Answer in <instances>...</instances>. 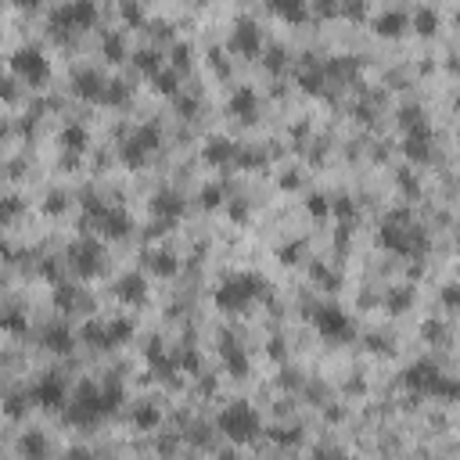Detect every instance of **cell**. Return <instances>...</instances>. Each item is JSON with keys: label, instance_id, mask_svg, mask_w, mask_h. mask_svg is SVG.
Listing matches in <instances>:
<instances>
[{"label": "cell", "instance_id": "cell-1", "mask_svg": "<svg viewBox=\"0 0 460 460\" xmlns=\"http://www.w3.org/2000/svg\"><path fill=\"white\" fill-rule=\"evenodd\" d=\"M123 403V385L112 382L105 389H94V385H83L79 396L72 403H65V417L72 424H98L101 417H108L116 407Z\"/></svg>", "mask_w": 460, "mask_h": 460}, {"label": "cell", "instance_id": "cell-2", "mask_svg": "<svg viewBox=\"0 0 460 460\" xmlns=\"http://www.w3.org/2000/svg\"><path fill=\"white\" fill-rule=\"evenodd\" d=\"M403 385L414 389V392H421V396H442V399H453V396L460 392V385H456L449 374H442L431 359H421V363L407 367Z\"/></svg>", "mask_w": 460, "mask_h": 460}, {"label": "cell", "instance_id": "cell-3", "mask_svg": "<svg viewBox=\"0 0 460 460\" xmlns=\"http://www.w3.org/2000/svg\"><path fill=\"white\" fill-rule=\"evenodd\" d=\"M262 292H266V281L259 277V273H230V277L216 288V306L237 313V310H245L252 299H259Z\"/></svg>", "mask_w": 460, "mask_h": 460}, {"label": "cell", "instance_id": "cell-4", "mask_svg": "<svg viewBox=\"0 0 460 460\" xmlns=\"http://www.w3.org/2000/svg\"><path fill=\"white\" fill-rule=\"evenodd\" d=\"M382 245L389 248V252H396V255H410V252H417L421 245H424V234L410 223V216L403 213V209H396L389 220H385V227H382Z\"/></svg>", "mask_w": 460, "mask_h": 460}, {"label": "cell", "instance_id": "cell-5", "mask_svg": "<svg viewBox=\"0 0 460 460\" xmlns=\"http://www.w3.org/2000/svg\"><path fill=\"white\" fill-rule=\"evenodd\" d=\"M220 431L230 439V442H252L262 428H259V414L248 407V403H230L223 414H220Z\"/></svg>", "mask_w": 460, "mask_h": 460}, {"label": "cell", "instance_id": "cell-6", "mask_svg": "<svg viewBox=\"0 0 460 460\" xmlns=\"http://www.w3.org/2000/svg\"><path fill=\"white\" fill-rule=\"evenodd\" d=\"M313 327H317V334L327 338V342H349V338L356 334V324L345 317V310H338V306H331V302L313 310Z\"/></svg>", "mask_w": 460, "mask_h": 460}, {"label": "cell", "instance_id": "cell-7", "mask_svg": "<svg viewBox=\"0 0 460 460\" xmlns=\"http://www.w3.org/2000/svg\"><path fill=\"white\" fill-rule=\"evenodd\" d=\"M68 259H72V270L79 273V277H98V273L105 270V248L94 237H79L68 248Z\"/></svg>", "mask_w": 460, "mask_h": 460}, {"label": "cell", "instance_id": "cell-8", "mask_svg": "<svg viewBox=\"0 0 460 460\" xmlns=\"http://www.w3.org/2000/svg\"><path fill=\"white\" fill-rule=\"evenodd\" d=\"M98 19V8L90 0H72V4H61L54 15H51V26H54V36L61 33H72V29H86L90 22Z\"/></svg>", "mask_w": 460, "mask_h": 460}, {"label": "cell", "instance_id": "cell-9", "mask_svg": "<svg viewBox=\"0 0 460 460\" xmlns=\"http://www.w3.org/2000/svg\"><path fill=\"white\" fill-rule=\"evenodd\" d=\"M11 68H15V76H22L29 86H36V83H44L47 76H51V61L44 58V51L40 47H19L15 54H11Z\"/></svg>", "mask_w": 460, "mask_h": 460}, {"label": "cell", "instance_id": "cell-10", "mask_svg": "<svg viewBox=\"0 0 460 460\" xmlns=\"http://www.w3.org/2000/svg\"><path fill=\"white\" fill-rule=\"evenodd\" d=\"M158 140H162V133H158V126H140L123 148H119V158L130 165V169H140L144 165V158L158 148Z\"/></svg>", "mask_w": 460, "mask_h": 460}, {"label": "cell", "instance_id": "cell-11", "mask_svg": "<svg viewBox=\"0 0 460 460\" xmlns=\"http://www.w3.org/2000/svg\"><path fill=\"white\" fill-rule=\"evenodd\" d=\"M29 399H33L36 407H44V410H58V407H65V385H61V378H58V374H44V378L33 385Z\"/></svg>", "mask_w": 460, "mask_h": 460}, {"label": "cell", "instance_id": "cell-12", "mask_svg": "<svg viewBox=\"0 0 460 460\" xmlns=\"http://www.w3.org/2000/svg\"><path fill=\"white\" fill-rule=\"evenodd\" d=\"M259 47H262L259 26L252 19H241L234 26V33H230V51H237V54H259Z\"/></svg>", "mask_w": 460, "mask_h": 460}, {"label": "cell", "instance_id": "cell-13", "mask_svg": "<svg viewBox=\"0 0 460 460\" xmlns=\"http://www.w3.org/2000/svg\"><path fill=\"white\" fill-rule=\"evenodd\" d=\"M403 155H407L410 162H428V158H431V130H428V126L410 130L407 140H403Z\"/></svg>", "mask_w": 460, "mask_h": 460}, {"label": "cell", "instance_id": "cell-14", "mask_svg": "<svg viewBox=\"0 0 460 460\" xmlns=\"http://www.w3.org/2000/svg\"><path fill=\"white\" fill-rule=\"evenodd\" d=\"M116 299L126 306H140L148 299V285H144V273H126V277L116 285Z\"/></svg>", "mask_w": 460, "mask_h": 460}, {"label": "cell", "instance_id": "cell-15", "mask_svg": "<svg viewBox=\"0 0 460 460\" xmlns=\"http://www.w3.org/2000/svg\"><path fill=\"white\" fill-rule=\"evenodd\" d=\"M227 108H230V116L252 119V116H255V108H259V94H255L252 86H234V90H230V101H227Z\"/></svg>", "mask_w": 460, "mask_h": 460}, {"label": "cell", "instance_id": "cell-16", "mask_svg": "<svg viewBox=\"0 0 460 460\" xmlns=\"http://www.w3.org/2000/svg\"><path fill=\"white\" fill-rule=\"evenodd\" d=\"M151 213H155L162 223H173V220L183 213V198H180L176 191H158V195L151 198Z\"/></svg>", "mask_w": 460, "mask_h": 460}, {"label": "cell", "instance_id": "cell-17", "mask_svg": "<svg viewBox=\"0 0 460 460\" xmlns=\"http://www.w3.org/2000/svg\"><path fill=\"white\" fill-rule=\"evenodd\" d=\"M98 227H101L108 237H126V234L133 230L130 216H126L123 209H112V205H105V213L98 216Z\"/></svg>", "mask_w": 460, "mask_h": 460}, {"label": "cell", "instance_id": "cell-18", "mask_svg": "<svg viewBox=\"0 0 460 460\" xmlns=\"http://www.w3.org/2000/svg\"><path fill=\"white\" fill-rule=\"evenodd\" d=\"M105 83H108V79H101V72H94V68L76 72V94H79V98H90V101H101Z\"/></svg>", "mask_w": 460, "mask_h": 460}, {"label": "cell", "instance_id": "cell-19", "mask_svg": "<svg viewBox=\"0 0 460 460\" xmlns=\"http://www.w3.org/2000/svg\"><path fill=\"white\" fill-rule=\"evenodd\" d=\"M407 22H410V19H407L403 8H389V11H382V15L374 19V33H378V36H399Z\"/></svg>", "mask_w": 460, "mask_h": 460}, {"label": "cell", "instance_id": "cell-20", "mask_svg": "<svg viewBox=\"0 0 460 460\" xmlns=\"http://www.w3.org/2000/svg\"><path fill=\"white\" fill-rule=\"evenodd\" d=\"M234 155H237V144H230L227 137H213L205 144V162H213V165H230Z\"/></svg>", "mask_w": 460, "mask_h": 460}, {"label": "cell", "instance_id": "cell-21", "mask_svg": "<svg viewBox=\"0 0 460 460\" xmlns=\"http://www.w3.org/2000/svg\"><path fill=\"white\" fill-rule=\"evenodd\" d=\"M44 345H47L51 352H72L76 338H72V331H68L65 324H51V327L44 331Z\"/></svg>", "mask_w": 460, "mask_h": 460}, {"label": "cell", "instance_id": "cell-22", "mask_svg": "<svg viewBox=\"0 0 460 460\" xmlns=\"http://www.w3.org/2000/svg\"><path fill=\"white\" fill-rule=\"evenodd\" d=\"M223 363L230 367V374H237V378L248 374V356H245V349H241L237 342H230V338L223 342Z\"/></svg>", "mask_w": 460, "mask_h": 460}, {"label": "cell", "instance_id": "cell-23", "mask_svg": "<svg viewBox=\"0 0 460 460\" xmlns=\"http://www.w3.org/2000/svg\"><path fill=\"white\" fill-rule=\"evenodd\" d=\"M270 11L281 15V19H288V22H302V19L310 15V8L302 4V0H273Z\"/></svg>", "mask_w": 460, "mask_h": 460}, {"label": "cell", "instance_id": "cell-24", "mask_svg": "<svg viewBox=\"0 0 460 460\" xmlns=\"http://www.w3.org/2000/svg\"><path fill=\"white\" fill-rule=\"evenodd\" d=\"M61 144H65L72 155L86 151V144H90V137H86V126H79V123H68V126L61 130Z\"/></svg>", "mask_w": 460, "mask_h": 460}, {"label": "cell", "instance_id": "cell-25", "mask_svg": "<svg viewBox=\"0 0 460 460\" xmlns=\"http://www.w3.org/2000/svg\"><path fill=\"white\" fill-rule=\"evenodd\" d=\"M130 334H133V320H108V324H105V349L123 345Z\"/></svg>", "mask_w": 460, "mask_h": 460}, {"label": "cell", "instance_id": "cell-26", "mask_svg": "<svg viewBox=\"0 0 460 460\" xmlns=\"http://www.w3.org/2000/svg\"><path fill=\"white\" fill-rule=\"evenodd\" d=\"M144 262H148L151 273H158V277H169V273H176V259H173L169 252H148Z\"/></svg>", "mask_w": 460, "mask_h": 460}, {"label": "cell", "instance_id": "cell-27", "mask_svg": "<svg viewBox=\"0 0 460 460\" xmlns=\"http://www.w3.org/2000/svg\"><path fill=\"white\" fill-rule=\"evenodd\" d=\"M22 453H26L29 460H44V456H47V439H44V431L22 435Z\"/></svg>", "mask_w": 460, "mask_h": 460}, {"label": "cell", "instance_id": "cell-28", "mask_svg": "<svg viewBox=\"0 0 460 460\" xmlns=\"http://www.w3.org/2000/svg\"><path fill=\"white\" fill-rule=\"evenodd\" d=\"M155 90H158V94H173V98H176V90H180V72L158 68V72H155Z\"/></svg>", "mask_w": 460, "mask_h": 460}, {"label": "cell", "instance_id": "cell-29", "mask_svg": "<svg viewBox=\"0 0 460 460\" xmlns=\"http://www.w3.org/2000/svg\"><path fill=\"white\" fill-rule=\"evenodd\" d=\"M262 65H266L270 72H281V68L288 65V51H285L281 44H273V47H266V54H262Z\"/></svg>", "mask_w": 460, "mask_h": 460}, {"label": "cell", "instance_id": "cell-30", "mask_svg": "<svg viewBox=\"0 0 460 460\" xmlns=\"http://www.w3.org/2000/svg\"><path fill=\"white\" fill-rule=\"evenodd\" d=\"M126 98H130V86H126V83H116V79H108V83H105L101 105H119V101H126Z\"/></svg>", "mask_w": 460, "mask_h": 460}, {"label": "cell", "instance_id": "cell-31", "mask_svg": "<svg viewBox=\"0 0 460 460\" xmlns=\"http://www.w3.org/2000/svg\"><path fill=\"white\" fill-rule=\"evenodd\" d=\"M79 338H83L86 345H94V349H105V324H101V320H90V324L79 331Z\"/></svg>", "mask_w": 460, "mask_h": 460}, {"label": "cell", "instance_id": "cell-32", "mask_svg": "<svg viewBox=\"0 0 460 460\" xmlns=\"http://www.w3.org/2000/svg\"><path fill=\"white\" fill-rule=\"evenodd\" d=\"M158 421H162V414H158L155 407H137V414H133V424H137V428H144V431L158 428Z\"/></svg>", "mask_w": 460, "mask_h": 460}, {"label": "cell", "instance_id": "cell-33", "mask_svg": "<svg viewBox=\"0 0 460 460\" xmlns=\"http://www.w3.org/2000/svg\"><path fill=\"white\" fill-rule=\"evenodd\" d=\"M198 202H202V209H220L223 205V183H209V188H202Z\"/></svg>", "mask_w": 460, "mask_h": 460}, {"label": "cell", "instance_id": "cell-34", "mask_svg": "<svg viewBox=\"0 0 460 460\" xmlns=\"http://www.w3.org/2000/svg\"><path fill=\"white\" fill-rule=\"evenodd\" d=\"M123 54H126L123 36H119V33H105V58H108V61H123Z\"/></svg>", "mask_w": 460, "mask_h": 460}, {"label": "cell", "instance_id": "cell-35", "mask_svg": "<svg viewBox=\"0 0 460 460\" xmlns=\"http://www.w3.org/2000/svg\"><path fill=\"white\" fill-rule=\"evenodd\" d=\"M299 83H302V90H310V94H317V90H324V68H306L302 76H299Z\"/></svg>", "mask_w": 460, "mask_h": 460}, {"label": "cell", "instance_id": "cell-36", "mask_svg": "<svg viewBox=\"0 0 460 460\" xmlns=\"http://www.w3.org/2000/svg\"><path fill=\"white\" fill-rule=\"evenodd\" d=\"M133 61H137V68H144V72H151V76L162 68V61H158V51H151V47H148V51H137V54H133Z\"/></svg>", "mask_w": 460, "mask_h": 460}, {"label": "cell", "instance_id": "cell-37", "mask_svg": "<svg viewBox=\"0 0 460 460\" xmlns=\"http://www.w3.org/2000/svg\"><path fill=\"white\" fill-rule=\"evenodd\" d=\"M169 58H173V72H180V68H188L191 65V47L188 44H173V51H169Z\"/></svg>", "mask_w": 460, "mask_h": 460}, {"label": "cell", "instance_id": "cell-38", "mask_svg": "<svg viewBox=\"0 0 460 460\" xmlns=\"http://www.w3.org/2000/svg\"><path fill=\"white\" fill-rule=\"evenodd\" d=\"M22 213V198H0V227L11 223Z\"/></svg>", "mask_w": 460, "mask_h": 460}, {"label": "cell", "instance_id": "cell-39", "mask_svg": "<svg viewBox=\"0 0 460 460\" xmlns=\"http://www.w3.org/2000/svg\"><path fill=\"white\" fill-rule=\"evenodd\" d=\"M0 327L11 331V334H22L26 331V317L22 313H0Z\"/></svg>", "mask_w": 460, "mask_h": 460}, {"label": "cell", "instance_id": "cell-40", "mask_svg": "<svg viewBox=\"0 0 460 460\" xmlns=\"http://www.w3.org/2000/svg\"><path fill=\"white\" fill-rule=\"evenodd\" d=\"M54 302H58L61 310H72V306H76V288H72V285H58V288H54Z\"/></svg>", "mask_w": 460, "mask_h": 460}, {"label": "cell", "instance_id": "cell-41", "mask_svg": "<svg viewBox=\"0 0 460 460\" xmlns=\"http://www.w3.org/2000/svg\"><path fill=\"white\" fill-rule=\"evenodd\" d=\"M241 165H262L266 162V155L262 151H245V148H237V155H234Z\"/></svg>", "mask_w": 460, "mask_h": 460}, {"label": "cell", "instance_id": "cell-42", "mask_svg": "<svg viewBox=\"0 0 460 460\" xmlns=\"http://www.w3.org/2000/svg\"><path fill=\"white\" fill-rule=\"evenodd\" d=\"M4 414H8V417H22V414H26V396H8Z\"/></svg>", "mask_w": 460, "mask_h": 460}, {"label": "cell", "instance_id": "cell-43", "mask_svg": "<svg viewBox=\"0 0 460 460\" xmlns=\"http://www.w3.org/2000/svg\"><path fill=\"white\" fill-rule=\"evenodd\" d=\"M435 22H439V19H435V11H428V8H421V11H417V26H421V33H435Z\"/></svg>", "mask_w": 460, "mask_h": 460}, {"label": "cell", "instance_id": "cell-44", "mask_svg": "<svg viewBox=\"0 0 460 460\" xmlns=\"http://www.w3.org/2000/svg\"><path fill=\"white\" fill-rule=\"evenodd\" d=\"M306 209H310L313 216H327V213H331V205H327V198H324V195H313V198L306 202Z\"/></svg>", "mask_w": 460, "mask_h": 460}, {"label": "cell", "instance_id": "cell-45", "mask_svg": "<svg viewBox=\"0 0 460 460\" xmlns=\"http://www.w3.org/2000/svg\"><path fill=\"white\" fill-rule=\"evenodd\" d=\"M410 302H414V292H396V295L389 299V306H392V310H407Z\"/></svg>", "mask_w": 460, "mask_h": 460}, {"label": "cell", "instance_id": "cell-46", "mask_svg": "<svg viewBox=\"0 0 460 460\" xmlns=\"http://www.w3.org/2000/svg\"><path fill=\"white\" fill-rule=\"evenodd\" d=\"M273 439H277V442H299V428H277Z\"/></svg>", "mask_w": 460, "mask_h": 460}, {"label": "cell", "instance_id": "cell-47", "mask_svg": "<svg viewBox=\"0 0 460 460\" xmlns=\"http://www.w3.org/2000/svg\"><path fill=\"white\" fill-rule=\"evenodd\" d=\"M44 209H47V213H61V209H65V195H51Z\"/></svg>", "mask_w": 460, "mask_h": 460}, {"label": "cell", "instance_id": "cell-48", "mask_svg": "<svg viewBox=\"0 0 460 460\" xmlns=\"http://www.w3.org/2000/svg\"><path fill=\"white\" fill-rule=\"evenodd\" d=\"M123 15H126L130 22H140V19H144V11H140L137 4H123Z\"/></svg>", "mask_w": 460, "mask_h": 460}, {"label": "cell", "instance_id": "cell-49", "mask_svg": "<svg viewBox=\"0 0 460 460\" xmlns=\"http://www.w3.org/2000/svg\"><path fill=\"white\" fill-rule=\"evenodd\" d=\"M334 213H338V216H352L356 209H352V202H349V198H342V202L334 205Z\"/></svg>", "mask_w": 460, "mask_h": 460}, {"label": "cell", "instance_id": "cell-50", "mask_svg": "<svg viewBox=\"0 0 460 460\" xmlns=\"http://www.w3.org/2000/svg\"><path fill=\"white\" fill-rule=\"evenodd\" d=\"M295 255H299L295 245H292V248H281V262H295Z\"/></svg>", "mask_w": 460, "mask_h": 460}, {"label": "cell", "instance_id": "cell-51", "mask_svg": "<svg viewBox=\"0 0 460 460\" xmlns=\"http://www.w3.org/2000/svg\"><path fill=\"white\" fill-rule=\"evenodd\" d=\"M0 94H4V98H15V83L4 79V83H0Z\"/></svg>", "mask_w": 460, "mask_h": 460}, {"label": "cell", "instance_id": "cell-52", "mask_svg": "<svg viewBox=\"0 0 460 460\" xmlns=\"http://www.w3.org/2000/svg\"><path fill=\"white\" fill-rule=\"evenodd\" d=\"M183 367H191V371H195V367H198V356H195V352H183Z\"/></svg>", "mask_w": 460, "mask_h": 460}, {"label": "cell", "instance_id": "cell-53", "mask_svg": "<svg viewBox=\"0 0 460 460\" xmlns=\"http://www.w3.org/2000/svg\"><path fill=\"white\" fill-rule=\"evenodd\" d=\"M442 299H446V306H456V288H446V295H442Z\"/></svg>", "mask_w": 460, "mask_h": 460}, {"label": "cell", "instance_id": "cell-54", "mask_svg": "<svg viewBox=\"0 0 460 460\" xmlns=\"http://www.w3.org/2000/svg\"><path fill=\"white\" fill-rule=\"evenodd\" d=\"M331 460H352V456H331Z\"/></svg>", "mask_w": 460, "mask_h": 460}, {"label": "cell", "instance_id": "cell-55", "mask_svg": "<svg viewBox=\"0 0 460 460\" xmlns=\"http://www.w3.org/2000/svg\"><path fill=\"white\" fill-rule=\"evenodd\" d=\"M223 460H234V456H230V453H227V456H223Z\"/></svg>", "mask_w": 460, "mask_h": 460}]
</instances>
